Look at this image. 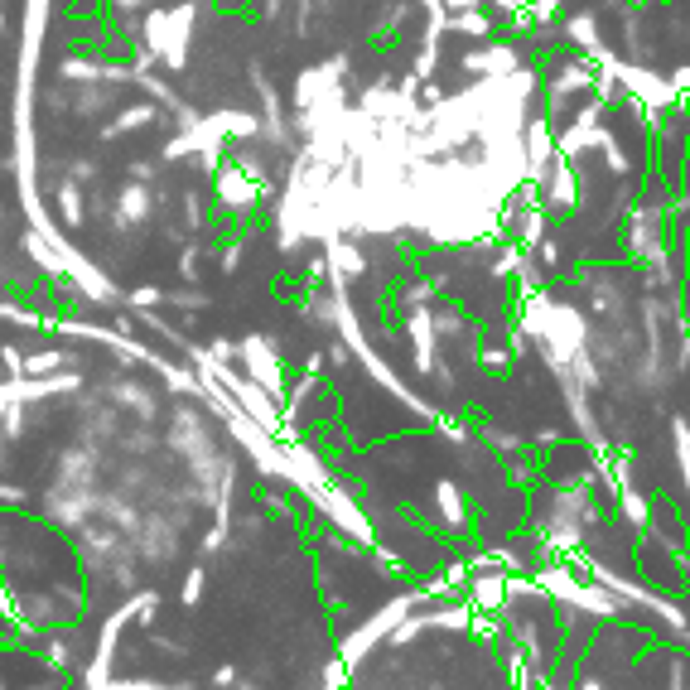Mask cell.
<instances>
[{"instance_id":"1","label":"cell","mask_w":690,"mask_h":690,"mask_svg":"<svg viewBox=\"0 0 690 690\" xmlns=\"http://www.w3.org/2000/svg\"><path fill=\"white\" fill-rule=\"evenodd\" d=\"M203 589H208V570L198 565V570H189V575H184V589H179V604H184V608L203 604Z\"/></svg>"}]
</instances>
